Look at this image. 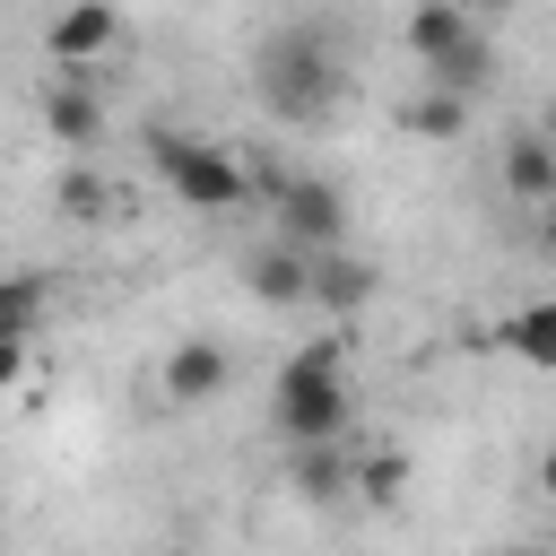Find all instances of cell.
Masks as SVG:
<instances>
[{
  "label": "cell",
  "instance_id": "5",
  "mask_svg": "<svg viewBox=\"0 0 556 556\" xmlns=\"http://www.w3.org/2000/svg\"><path fill=\"white\" fill-rule=\"evenodd\" d=\"M113 35H122V9H113V0H70V9H52V26H43V43H52L61 70H87Z\"/></svg>",
  "mask_w": 556,
  "mask_h": 556
},
{
  "label": "cell",
  "instance_id": "6",
  "mask_svg": "<svg viewBox=\"0 0 556 556\" xmlns=\"http://www.w3.org/2000/svg\"><path fill=\"white\" fill-rule=\"evenodd\" d=\"M226 374H235V365H226V348H217V339H174V348H165V400H174V408L217 400V391H226Z\"/></svg>",
  "mask_w": 556,
  "mask_h": 556
},
{
  "label": "cell",
  "instance_id": "10",
  "mask_svg": "<svg viewBox=\"0 0 556 556\" xmlns=\"http://www.w3.org/2000/svg\"><path fill=\"white\" fill-rule=\"evenodd\" d=\"M504 191L530 200V208L556 200V139H547V130H513V139H504Z\"/></svg>",
  "mask_w": 556,
  "mask_h": 556
},
{
  "label": "cell",
  "instance_id": "18",
  "mask_svg": "<svg viewBox=\"0 0 556 556\" xmlns=\"http://www.w3.org/2000/svg\"><path fill=\"white\" fill-rule=\"evenodd\" d=\"M26 348H35V339H0V391L26 374Z\"/></svg>",
  "mask_w": 556,
  "mask_h": 556
},
{
  "label": "cell",
  "instance_id": "8",
  "mask_svg": "<svg viewBox=\"0 0 556 556\" xmlns=\"http://www.w3.org/2000/svg\"><path fill=\"white\" fill-rule=\"evenodd\" d=\"M469 35H478V17H469L460 0H417V9H408V52H417V70H443Z\"/></svg>",
  "mask_w": 556,
  "mask_h": 556
},
{
  "label": "cell",
  "instance_id": "22",
  "mask_svg": "<svg viewBox=\"0 0 556 556\" xmlns=\"http://www.w3.org/2000/svg\"><path fill=\"white\" fill-rule=\"evenodd\" d=\"M513 556H530V547H513Z\"/></svg>",
  "mask_w": 556,
  "mask_h": 556
},
{
  "label": "cell",
  "instance_id": "2",
  "mask_svg": "<svg viewBox=\"0 0 556 556\" xmlns=\"http://www.w3.org/2000/svg\"><path fill=\"white\" fill-rule=\"evenodd\" d=\"M269 426L304 452V443H348V426H356V382H348V356H339V339H313V348H295L287 365H278V382H269Z\"/></svg>",
  "mask_w": 556,
  "mask_h": 556
},
{
  "label": "cell",
  "instance_id": "21",
  "mask_svg": "<svg viewBox=\"0 0 556 556\" xmlns=\"http://www.w3.org/2000/svg\"><path fill=\"white\" fill-rule=\"evenodd\" d=\"M504 9H521V0H486V17H504Z\"/></svg>",
  "mask_w": 556,
  "mask_h": 556
},
{
  "label": "cell",
  "instance_id": "9",
  "mask_svg": "<svg viewBox=\"0 0 556 556\" xmlns=\"http://www.w3.org/2000/svg\"><path fill=\"white\" fill-rule=\"evenodd\" d=\"M243 278L261 304H313V252H295V243H261L243 261Z\"/></svg>",
  "mask_w": 556,
  "mask_h": 556
},
{
  "label": "cell",
  "instance_id": "20",
  "mask_svg": "<svg viewBox=\"0 0 556 556\" xmlns=\"http://www.w3.org/2000/svg\"><path fill=\"white\" fill-rule=\"evenodd\" d=\"M539 486H547V495H556V452H547V460H539Z\"/></svg>",
  "mask_w": 556,
  "mask_h": 556
},
{
  "label": "cell",
  "instance_id": "4",
  "mask_svg": "<svg viewBox=\"0 0 556 556\" xmlns=\"http://www.w3.org/2000/svg\"><path fill=\"white\" fill-rule=\"evenodd\" d=\"M261 191H269L278 243H295V252H339V243H348V191H339L330 174L269 165V174H261Z\"/></svg>",
  "mask_w": 556,
  "mask_h": 556
},
{
  "label": "cell",
  "instance_id": "14",
  "mask_svg": "<svg viewBox=\"0 0 556 556\" xmlns=\"http://www.w3.org/2000/svg\"><path fill=\"white\" fill-rule=\"evenodd\" d=\"M43 304H52V287H43L35 269H9V278H0V339H35Z\"/></svg>",
  "mask_w": 556,
  "mask_h": 556
},
{
  "label": "cell",
  "instance_id": "17",
  "mask_svg": "<svg viewBox=\"0 0 556 556\" xmlns=\"http://www.w3.org/2000/svg\"><path fill=\"white\" fill-rule=\"evenodd\" d=\"M61 208H70V217H104V182H96V174H70V182H61Z\"/></svg>",
  "mask_w": 556,
  "mask_h": 556
},
{
  "label": "cell",
  "instance_id": "1",
  "mask_svg": "<svg viewBox=\"0 0 556 556\" xmlns=\"http://www.w3.org/2000/svg\"><path fill=\"white\" fill-rule=\"evenodd\" d=\"M252 96H261V113H278L287 130L330 122L339 96H348V61H339L330 26H278V35H261V52H252Z\"/></svg>",
  "mask_w": 556,
  "mask_h": 556
},
{
  "label": "cell",
  "instance_id": "11",
  "mask_svg": "<svg viewBox=\"0 0 556 556\" xmlns=\"http://www.w3.org/2000/svg\"><path fill=\"white\" fill-rule=\"evenodd\" d=\"M365 295H374V269H365L348 243H339V252H313V304H321V313H356Z\"/></svg>",
  "mask_w": 556,
  "mask_h": 556
},
{
  "label": "cell",
  "instance_id": "23",
  "mask_svg": "<svg viewBox=\"0 0 556 556\" xmlns=\"http://www.w3.org/2000/svg\"><path fill=\"white\" fill-rule=\"evenodd\" d=\"M174 556H182V547H174Z\"/></svg>",
  "mask_w": 556,
  "mask_h": 556
},
{
  "label": "cell",
  "instance_id": "12",
  "mask_svg": "<svg viewBox=\"0 0 556 556\" xmlns=\"http://www.w3.org/2000/svg\"><path fill=\"white\" fill-rule=\"evenodd\" d=\"M495 348H513L521 365H539V374H556V295H539V304H521L504 330H495Z\"/></svg>",
  "mask_w": 556,
  "mask_h": 556
},
{
  "label": "cell",
  "instance_id": "15",
  "mask_svg": "<svg viewBox=\"0 0 556 556\" xmlns=\"http://www.w3.org/2000/svg\"><path fill=\"white\" fill-rule=\"evenodd\" d=\"M460 122H469V104H460V96H443V87H426V96L408 104V130H417V139H452Z\"/></svg>",
  "mask_w": 556,
  "mask_h": 556
},
{
  "label": "cell",
  "instance_id": "3",
  "mask_svg": "<svg viewBox=\"0 0 556 556\" xmlns=\"http://www.w3.org/2000/svg\"><path fill=\"white\" fill-rule=\"evenodd\" d=\"M148 165H156L165 191H174L182 208H200V217L252 208V174H243L217 139H191V130H174V122H148Z\"/></svg>",
  "mask_w": 556,
  "mask_h": 556
},
{
  "label": "cell",
  "instance_id": "19",
  "mask_svg": "<svg viewBox=\"0 0 556 556\" xmlns=\"http://www.w3.org/2000/svg\"><path fill=\"white\" fill-rule=\"evenodd\" d=\"M539 252H547V261H556V200H547V208H539Z\"/></svg>",
  "mask_w": 556,
  "mask_h": 556
},
{
  "label": "cell",
  "instance_id": "16",
  "mask_svg": "<svg viewBox=\"0 0 556 556\" xmlns=\"http://www.w3.org/2000/svg\"><path fill=\"white\" fill-rule=\"evenodd\" d=\"M400 478H408V460H400V452H374V460H356V469H348V486H356L365 504H391V495H400Z\"/></svg>",
  "mask_w": 556,
  "mask_h": 556
},
{
  "label": "cell",
  "instance_id": "13",
  "mask_svg": "<svg viewBox=\"0 0 556 556\" xmlns=\"http://www.w3.org/2000/svg\"><path fill=\"white\" fill-rule=\"evenodd\" d=\"M348 469H356V452H348V443H304L287 478H295V495L330 504V495H348Z\"/></svg>",
  "mask_w": 556,
  "mask_h": 556
},
{
  "label": "cell",
  "instance_id": "7",
  "mask_svg": "<svg viewBox=\"0 0 556 556\" xmlns=\"http://www.w3.org/2000/svg\"><path fill=\"white\" fill-rule=\"evenodd\" d=\"M43 130H52L61 148H96V139H104V104H96L87 70H61V78H52V96H43Z\"/></svg>",
  "mask_w": 556,
  "mask_h": 556
}]
</instances>
